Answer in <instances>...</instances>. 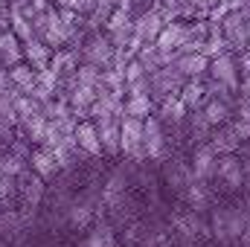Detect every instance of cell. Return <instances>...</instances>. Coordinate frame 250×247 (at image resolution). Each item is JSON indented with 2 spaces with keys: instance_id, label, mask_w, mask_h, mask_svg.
I'll use <instances>...</instances> for the list:
<instances>
[{
  "instance_id": "6da1fadb",
  "label": "cell",
  "mask_w": 250,
  "mask_h": 247,
  "mask_svg": "<svg viewBox=\"0 0 250 247\" xmlns=\"http://www.w3.org/2000/svg\"><path fill=\"white\" fill-rule=\"evenodd\" d=\"M248 227V212L245 206H221L212 212V221H209V233L212 239H218L221 245H233L242 239Z\"/></svg>"
},
{
  "instance_id": "7a4b0ae2",
  "label": "cell",
  "mask_w": 250,
  "mask_h": 247,
  "mask_svg": "<svg viewBox=\"0 0 250 247\" xmlns=\"http://www.w3.org/2000/svg\"><path fill=\"white\" fill-rule=\"evenodd\" d=\"M79 59L84 64H93L96 70H108L114 64V44L108 32H87L79 47Z\"/></svg>"
},
{
  "instance_id": "3957f363",
  "label": "cell",
  "mask_w": 250,
  "mask_h": 247,
  "mask_svg": "<svg viewBox=\"0 0 250 247\" xmlns=\"http://www.w3.org/2000/svg\"><path fill=\"white\" fill-rule=\"evenodd\" d=\"M148 82H151V99H154V105H157L163 96H178L187 79L181 76V70H178L175 64H163L160 70H154V73L148 76Z\"/></svg>"
},
{
  "instance_id": "277c9868",
  "label": "cell",
  "mask_w": 250,
  "mask_h": 247,
  "mask_svg": "<svg viewBox=\"0 0 250 247\" xmlns=\"http://www.w3.org/2000/svg\"><path fill=\"white\" fill-rule=\"evenodd\" d=\"M120 154L131 160H146L143 154V120L137 117H123L120 120Z\"/></svg>"
},
{
  "instance_id": "5b68a950",
  "label": "cell",
  "mask_w": 250,
  "mask_h": 247,
  "mask_svg": "<svg viewBox=\"0 0 250 247\" xmlns=\"http://www.w3.org/2000/svg\"><path fill=\"white\" fill-rule=\"evenodd\" d=\"M221 35H224V41H227V50L230 53H242V50H248V23H245V15L242 12H227L224 18H221Z\"/></svg>"
},
{
  "instance_id": "8992f818",
  "label": "cell",
  "mask_w": 250,
  "mask_h": 247,
  "mask_svg": "<svg viewBox=\"0 0 250 247\" xmlns=\"http://www.w3.org/2000/svg\"><path fill=\"white\" fill-rule=\"evenodd\" d=\"M143 154L148 160H160L166 154V131L154 114L143 120Z\"/></svg>"
},
{
  "instance_id": "52a82bcc",
  "label": "cell",
  "mask_w": 250,
  "mask_h": 247,
  "mask_svg": "<svg viewBox=\"0 0 250 247\" xmlns=\"http://www.w3.org/2000/svg\"><path fill=\"white\" fill-rule=\"evenodd\" d=\"M163 15L157 12V6H151V9H143V12H137L134 15V38L140 41V44H154L157 41V35H160V29H163Z\"/></svg>"
},
{
  "instance_id": "ba28073f",
  "label": "cell",
  "mask_w": 250,
  "mask_h": 247,
  "mask_svg": "<svg viewBox=\"0 0 250 247\" xmlns=\"http://www.w3.org/2000/svg\"><path fill=\"white\" fill-rule=\"evenodd\" d=\"M207 76L215 79V82H221V84H227V87H233V90H239V79H242V76H239L236 53H221V56L209 59Z\"/></svg>"
},
{
  "instance_id": "9c48e42d",
  "label": "cell",
  "mask_w": 250,
  "mask_h": 247,
  "mask_svg": "<svg viewBox=\"0 0 250 247\" xmlns=\"http://www.w3.org/2000/svg\"><path fill=\"white\" fill-rule=\"evenodd\" d=\"M189 166H192L195 181H207L209 184L215 178V169H218V154L209 148V143H195V151H192Z\"/></svg>"
},
{
  "instance_id": "30bf717a",
  "label": "cell",
  "mask_w": 250,
  "mask_h": 247,
  "mask_svg": "<svg viewBox=\"0 0 250 247\" xmlns=\"http://www.w3.org/2000/svg\"><path fill=\"white\" fill-rule=\"evenodd\" d=\"M215 178H221L227 189H242L245 186V163H242V154H221L218 157Z\"/></svg>"
},
{
  "instance_id": "8fae6325",
  "label": "cell",
  "mask_w": 250,
  "mask_h": 247,
  "mask_svg": "<svg viewBox=\"0 0 250 247\" xmlns=\"http://www.w3.org/2000/svg\"><path fill=\"white\" fill-rule=\"evenodd\" d=\"M18 192H21V201H23V209H38V204L44 201V181L38 178V175H32V172H23L18 181Z\"/></svg>"
},
{
  "instance_id": "7c38bea8",
  "label": "cell",
  "mask_w": 250,
  "mask_h": 247,
  "mask_svg": "<svg viewBox=\"0 0 250 247\" xmlns=\"http://www.w3.org/2000/svg\"><path fill=\"white\" fill-rule=\"evenodd\" d=\"M209 148L221 157V154H239L242 151V140L236 137V131L230 128V123L218 125V128H212V134H209Z\"/></svg>"
},
{
  "instance_id": "4fadbf2b",
  "label": "cell",
  "mask_w": 250,
  "mask_h": 247,
  "mask_svg": "<svg viewBox=\"0 0 250 247\" xmlns=\"http://www.w3.org/2000/svg\"><path fill=\"white\" fill-rule=\"evenodd\" d=\"M73 137H76V145H79L82 154H90V157L102 154V143H99V134H96V123L93 120H79Z\"/></svg>"
},
{
  "instance_id": "5bb4252c",
  "label": "cell",
  "mask_w": 250,
  "mask_h": 247,
  "mask_svg": "<svg viewBox=\"0 0 250 247\" xmlns=\"http://www.w3.org/2000/svg\"><path fill=\"white\" fill-rule=\"evenodd\" d=\"M120 120L123 117L93 120L96 123V134H99V143H102V154H120Z\"/></svg>"
},
{
  "instance_id": "9a60e30c",
  "label": "cell",
  "mask_w": 250,
  "mask_h": 247,
  "mask_svg": "<svg viewBox=\"0 0 250 247\" xmlns=\"http://www.w3.org/2000/svg\"><path fill=\"white\" fill-rule=\"evenodd\" d=\"M172 224H175V230H178V236H181L184 242H198L204 233H209V227H207V224L198 218V212H192V209L181 212V215H175Z\"/></svg>"
},
{
  "instance_id": "2e32d148",
  "label": "cell",
  "mask_w": 250,
  "mask_h": 247,
  "mask_svg": "<svg viewBox=\"0 0 250 247\" xmlns=\"http://www.w3.org/2000/svg\"><path fill=\"white\" fill-rule=\"evenodd\" d=\"M29 169H32V175H38L41 181H50V178H56V175L62 172L59 163H56V157H53V151L44 148V145H35V148H32V154H29Z\"/></svg>"
},
{
  "instance_id": "e0dca14e",
  "label": "cell",
  "mask_w": 250,
  "mask_h": 247,
  "mask_svg": "<svg viewBox=\"0 0 250 247\" xmlns=\"http://www.w3.org/2000/svg\"><path fill=\"white\" fill-rule=\"evenodd\" d=\"M163 178H166V184L172 186L175 192H184L192 181H195V175H192V166H189L187 160H181V157H175V160H166V166H163Z\"/></svg>"
},
{
  "instance_id": "ac0fdd59",
  "label": "cell",
  "mask_w": 250,
  "mask_h": 247,
  "mask_svg": "<svg viewBox=\"0 0 250 247\" xmlns=\"http://www.w3.org/2000/svg\"><path fill=\"white\" fill-rule=\"evenodd\" d=\"M21 53H23V62L29 64L35 73H38V70H47V67H50V59H53V50H50L44 41H38V38L23 41V44H21Z\"/></svg>"
},
{
  "instance_id": "d6986e66",
  "label": "cell",
  "mask_w": 250,
  "mask_h": 247,
  "mask_svg": "<svg viewBox=\"0 0 250 247\" xmlns=\"http://www.w3.org/2000/svg\"><path fill=\"white\" fill-rule=\"evenodd\" d=\"M187 108H184V102L178 99V96H163L160 102H157V108H154V117L160 120L163 125H181L187 120Z\"/></svg>"
},
{
  "instance_id": "ffe728a7",
  "label": "cell",
  "mask_w": 250,
  "mask_h": 247,
  "mask_svg": "<svg viewBox=\"0 0 250 247\" xmlns=\"http://www.w3.org/2000/svg\"><path fill=\"white\" fill-rule=\"evenodd\" d=\"M175 67L181 70L184 79H207V67H209V59L201 56V53H184L175 59Z\"/></svg>"
},
{
  "instance_id": "44dd1931",
  "label": "cell",
  "mask_w": 250,
  "mask_h": 247,
  "mask_svg": "<svg viewBox=\"0 0 250 247\" xmlns=\"http://www.w3.org/2000/svg\"><path fill=\"white\" fill-rule=\"evenodd\" d=\"M64 212H67V224H70V227H76V230L90 227V224H93V218H96V209H93V204H90L87 198L73 201Z\"/></svg>"
},
{
  "instance_id": "7402d4cb",
  "label": "cell",
  "mask_w": 250,
  "mask_h": 247,
  "mask_svg": "<svg viewBox=\"0 0 250 247\" xmlns=\"http://www.w3.org/2000/svg\"><path fill=\"white\" fill-rule=\"evenodd\" d=\"M154 99L148 93H128L123 99V114L125 117H137V120H146L154 114Z\"/></svg>"
},
{
  "instance_id": "603a6c76",
  "label": "cell",
  "mask_w": 250,
  "mask_h": 247,
  "mask_svg": "<svg viewBox=\"0 0 250 247\" xmlns=\"http://www.w3.org/2000/svg\"><path fill=\"white\" fill-rule=\"evenodd\" d=\"M178 99L184 102V108H187V111H198V108H204V102H207L204 79H187V82H184V87H181V93H178Z\"/></svg>"
},
{
  "instance_id": "cb8c5ba5",
  "label": "cell",
  "mask_w": 250,
  "mask_h": 247,
  "mask_svg": "<svg viewBox=\"0 0 250 247\" xmlns=\"http://www.w3.org/2000/svg\"><path fill=\"white\" fill-rule=\"evenodd\" d=\"M181 195H184V201H187V206L192 209V212L207 209L209 201H212V192H209V184H207V181H192Z\"/></svg>"
},
{
  "instance_id": "d4e9b609",
  "label": "cell",
  "mask_w": 250,
  "mask_h": 247,
  "mask_svg": "<svg viewBox=\"0 0 250 247\" xmlns=\"http://www.w3.org/2000/svg\"><path fill=\"white\" fill-rule=\"evenodd\" d=\"M23 62V53H21V41L12 29H3L0 32V67H12V64Z\"/></svg>"
},
{
  "instance_id": "484cf974",
  "label": "cell",
  "mask_w": 250,
  "mask_h": 247,
  "mask_svg": "<svg viewBox=\"0 0 250 247\" xmlns=\"http://www.w3.org/2000/svg\"><path fill=\"white\" fill-rule=\"evenodd\" d=\"M9 82L15 87V93H29L35 87V70L26 62H18L9 67Z\"/></svg>"
},
{
  "instance_id": "4316f807",
  "label": "cell",
  "mask_w": 250,
  "mask_h": 247,
  "mask_svg": "<svg viewBox=\"0 0 250 247\" xmlns=\"http://www.w3.org/2000/svg\"><path fill=\"white\" fill-rule=\"evenodd\" d=\"M201 111H204L207 123L212 125V128H218V125H224V123L233 120V105H227V102H221V99H207Z\"/></svg>"
},
{
  "instance_id": "83f0119b",
  "label": "cell",
  "mask_w": 250,
  "mask_h": 247,
  "mask_svg": "<svg viewBox=\"0 0 250 247\" xmlns=\"http://www.w3.org/2000/svg\"><path fill=\"white\" fill-rule=\"evenodd\" d=\"M82 247H117V239H114L111 224L96 221V224H93V230L87 233V239H84V245H82Z\"/></svg>"
},
{
  "instance_id": "f1b7e54d",
  "label": "cell",
  "mask_w": 250,
  "mask_h": 247,
  "mask_svg": "<svg viewBox=\"0 0 250 247\" xmlns=\"http://www.w3.org/2000/svg\"><path fill=\"white\" fill-rule=\"evenodd\" d=\"M187 123H189V134H192V140H195V143H207V140H209L212 125L207 123V117H204V111H201V108H198V111H189Z\"/></svg>"
},
{
  "instance_id": "f546056e",
  "label": "cell",
  "mask_w": 250,
  "mask_h": 247,
  "mask_svg": "<svg viewBox=\"0 0 250 247\" xmlns=\"http://www.w3.org/2000/svg\"><path fill=\"white\" fill-rule=\"evenodd\" d=\"M23 172H29V163L26 160H21V157H15L9 148H3L0 151V175H6V178H21Z\"/></svg>"
},
{
  "instance_id": "4dcf8cb0",
  "label": "cell",
  "mask_w": 250,
  "mask_h": 247,
  "mask_svg": "<svg viewBox=\"0 0 250 247\" xmlns=\"http://www.w3.org/2000/svg\"><path fill=\"white\" fill-rule=\"evenodd\" d=\"M134 59H137V64H140L148 76H151L154 70H160V67H163V56H160V50H157L154 44H143V47L137 50V56H134Z\"/></svg>"
},
{
  "instance_id": "1f68e13d",
  "label": "cell",
  "mask_w": 250,
  "mask_h": 247,
  "mask_svg": "<svg viewBox=\"0 0 250 247\" xmlns=\"http://www.w3.org/2000/svg\"><path fill=\"white\" fill-rule=\"evenodd\" d=\"M204 87H207V99H221V102H227V105H233V99H236V90L233 87H227V84H221V82H215V79H204Z\"/></svg>"
},
{
  "instance_id": "d6a6232c",
  "label": "cell",
  "mask_w": 250,
  "mask_h": 247,
  "mask_svg": "<svg viewBox=\"0 0 250 247\" xmlns=\"http://www.w3.org/2000/svg\"><path fill=\"white\" fill-rule=\"evenodd\" d=\"M99 79H102V70H96L93 64H79V70H76V82L79 84H90V87H96L99 84Z\"/></svg>"
},
{
  "instance_id": "836d02e7",
  "label": "cell",
  "mask_w": 250,
  "mask_h": 247,
  "mask_svg": "<svg viewBox=\"0 0 250 247\" xmlns=\"http://www.w3.org/2000/svg\"><path fill=\"white\" fill-rule=\"evenodd\" d=\"M56 6H59V9H70V12H76V15L87 18V15L93 12L96 0H56Z\"/></svg>"
},
{
  "instance_id": "e575fe53",
  "label": "cell",
  "mask_w": 250,
  "mask_h": 247,
  "mask_svg": "<svg viewBox=\"0 0 250 247\" xmlns=\"http://www.w3.org/2000/svg\"><path fill=\"white\" fill-rule=\"evenodd\" d=\"M233 114H236L239 120H248V123H250V96L239 93V96L233 99Z\"/></svg>"
},
{
  "instance_id": "d590c367",
  "label": "cell",
  "mask_w": 250,
  "mask_h": 247,
  "mask_svg": "<svg viewBox=\"0 0 250 247\" xmlns=\"http://www.w3.org/2000/svg\"><path fill=\"white\" fill-rule=\"evenodd\" d=\"M218 3H221V0H192V6H195V15H198V18H207V15H209V9H212V6H218Z\"/></svg>"
},
{
  "instance_id": "8d00e7d4",
  "label": "cell",
  "mask_w": 250,
  "mask_h": 247,
  "mask_svg": "<svg viewBox=\"0 0 250 247\" xmlns=\"http://www.w3.org/2000/svg\"><path fill=\"white\" fill-rule=\"evenodd\" d=\"M15 189H18V186H15V178H6V175H0V204H3V201H6V198L15 192Z\"/></svg>"
},
{
  "instance_id": "74e56055",
  "label": "cell",
  "mask_w": 250,
  "mask_h": 247,
  "mask_svg": "<svg viewBox=\"0 0 250 247\" xmlns=\"http://www.w3.org/2000/svg\"><path fill=\"white\" fill-rule=\"evenodd\" d=\"M0 93H15V87H12V82H9V70H6V67H0Z\"/></svg>"
},
{
  "instance_id": "f35d334b",
  "label": "cell",
  "mask_w": 250,
  "mask_h": 247,
  "mask_svg": "<svg viewBox=\"0 0 250 247\" xmlns=\"http://www.w3.org/2000/svg\"><path fill=\"white\" fill-rule=\"evenodd\" d=\"M236 93H245V96H250V76H242L239 79V90Z\"/></svg>"
}]
</instances>
